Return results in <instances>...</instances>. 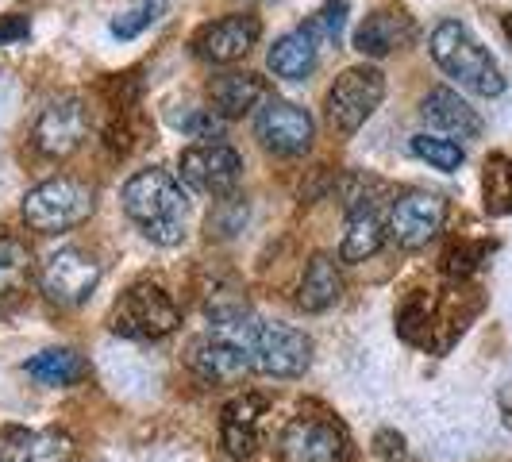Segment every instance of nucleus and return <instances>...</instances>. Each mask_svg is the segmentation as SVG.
<instances>
[{"instance_id":"f257e3e1","label":"nucleus","mask_w":512,"mask_h":462,"mask_svg":"<svg viewBox=\"0 0 512 462\" xmlns=\"http://www.w3.org/2000/svg\"><path fill=\"white\" fill-rule=\"evenodd\" d=\"M124 212L135 228L143 231L158 247H178L189 228V201L185 189L170 170H139L131 174L124 193Z\"/></svg>"},{"instance_id":"f03ea898","label":"nucleus","mask_w":512,"mask_h":462,"mask_svg":"<svg viewBox=\"0 0 512 462\" xmlns=\"http://www.w3.org/2000/svg\"><path fill=\"white\" fill-rule=\"evenodd\" d=\"M428 51L436 58V66L447 77H455L462 89L478 93V97H501L505 93V74L493 62V54L470 35V27L459 20H443L436 24Z\"/></svg>"},{"instance_id":"7ed1b4c3","label":"nucleus","mask_w":512,"mask_h":462,"mask_svg":"<svg viewBox=\"0 0 512 462\" xmlns=\"http://www.w3.org/2000/svg\"><path fill=\"white\" fill-rule=\"evenodd\" d=\"M224 332H231L251 355V370L266 374V378H301L312 362V339L293 324H224Z\"/></svg>"},{"instance_id":"20e7f679","label":"nucleus","mask_w":512,"mask_h":462,"mask_svg":"<svg viewBox=\"0 0 512 462\" xmlns=\"http://www.w3.org/2000/svg\"><path fill=\"white\" fill-rule=\"evenodd\" d=\"M97 208V193L77 178H47L35 189H27L24 205V224L39 235H58L77 224H85Z\"/></svg>"},{"instance_id":"39448f33","label":"nucleus","mask_w":512,"mask_h":462,"mask_svg":"<svg viewBox=\"0 0 512 462\" xmlns=\"http://www.w3.org/2000/svg\"><path fill=\"white\" fill-rule=\"evenodd\" d=\"M181 324L178 305L162 285L139 282L112 308V332L124 339H162Z\"/></svg>"},{"instance_id":"423d86ee","label":"nucleus","mask_w":512,"mask_h":462,"mask_svg":"<svg viewBox=\"0 0 512 462\" xmlns=\"http://www.w3.org/2000/svg\"><path fill=\"white\" fill-rule=\"evenodd\" d=\"M385 101V74L374 66H351L335 77V85L328 89V124L339 135H355V131L378 112V104Z\"/></svg>"},{"instance_id":"0eeeda50","label":"nucleus","mask_w":512,"mask_h":462,"mask_svg":"<svg viewBox=\"0 0 512 462\" xmlns=\"http://www.w3.org/2000/svg\"><path fill=\"white\" fill-rule=\"evenodd\" d=\"M181 178L193 193H205V197H235L239 178H243V158L235 147H228L224 139H212V143H193L189 151L181 154L178 162Z\"/></svg>"},{"instance_id":"6e6552de","label":"nucleus","mask_w":512,"mask_h":462,"mask_svg":"<svg viewBox=\"0 0 512 462\" xmlns=\"http://www.w3.org/2000/svg\"><path fill=\"white\" fill-rule=\"evenodd\" d=\"M85 135H89V104L74 93H62L43 104V112L35 116L31 143L47 158H70L85 143Z\"/></svg>"},{"instance_id":"1a4fd4ad","label":"nucleus","mask_w":512,"mask_h":462,"mask_svg":"<svg viewBox=\"0 0 512 462\" xmlns=\"http://www.w3.org/2000/svg\"><path fill=\"white\" fill-rule=\"evenodd\" d=\"M443 220H447V201L428 193V189H412V193H401L393 205H389V216H385V231L397 247L405 251H420L436 239L443 231Z\"/></svg>"},{"instance_id":"9d476101","label":"nucleus","mask_w":512,"mask_h":462,"mask_svg":"<svg viewBox=\"0 0 512 462\" xmlns=\"http://www.w3.org/2000/svg\"><path fill=\"white\" fill-rule=\"evenodd\" d=\"M282 462H347V436L335 420L324 416H293L278 439Z\"/></svg>"},{"instance_id":"9b49d317","label":"nucleus","mask_w":512,"mask_h":462,"mask_svg":"<svg viewBox=\"0 0 512 462\" xmlns=\"http://www.w3.org/2000/svg\"><path fill=\"white\" fill-rule=\"evenodd\" d=\"M255 135L266 151L274 154H305L316 139V120L308 116V108L293 101H266L255 116Z\"/></svg>"},{"instance_id":"f8f14e48","label":"nucleus","mask_w":512,"mask_h":462,"mask_svg":"<svg viewBox=\"0 0 512 462\" xmlns=\"http://www.w3.org/2000/svg\"><path fill=\"white\" fill-rule=\"evenodd\" d=\"M97 282H101V262L89 251H77V247L54 251L39 274V285L54 305H81L97 289Z\"/></svg>"},{"instance_id":"ddd939ff","label":"nucleus","mask_w":512,"mask_h":462,"mask_svg":"<svg viewBox=\"0 0 512 462\" xmlns=\"http://www.w3.org/2000/svg\"><path fill=\"white\" fill-rule=\"evenodd\" d=\"M189 370L201 378V382H239L247 370H251V355L247 347L235 339L231 332L216 328L208 335H197L185 351Z\"/></svg>"},{"instance_id":"4468645a","label":"nucleus","mask_w":512,"mask_h":462,"mask_svg":"<svg viewBox=\"0 0 512 462\" xmlns=\"http://www.w3.org/2000/svg\"><path fill=\"white\" fill-rule=\"evenodd\" d=\"M262 35V24L251 12H235V16H224V20H212L197 31L193 47L205 62H216V66H228V62H239L243 54L251 51Z\"/></svg>"},{"instance_id":"2eb2a0df","label":"nucleus","mask_w":512,"mask_h":462,"mask_svg":"<svg viewBox=\"0 0 512 462\" xmlns=\"http://www.w3.org/2000/svg\"><path fill=\"white\" fill-rule=\"evenodd\" d=\"M74 443L58 428H4L0 462H70Z\"/></svg>"},{"instance_id":"dca6fc26","label":"nucleus","mask_w":512,"mask_h":462,"mask_svg":"<svg viewBox=\"0 0 512 462\" xmlns=\"http://www.w3.org/2000/svg\"><path fill=\"white\" fill-rule=\"evenodd\" d=\"M420 116H424L436 131L451 135V139H478L482 128H486L482 116L462 101L455 89H443V85L432 89V93L420 101Z\"/></svg>"},{"instance_id":"f3484780","label":"nucleus","mask_w":512,"mask_h":462,"mask_svg":"<svg viewBox=\"0 0 512 462\" xmlns=\"http://www.w3.org/2000/svg\"><path fill=\"white\" fill-rule=\"evenodd\" d=\"M262 397L258 393H243L224 405V420H220V439L231 459H251L258 447V416H262Z\"/></svg>"},{"instance_id":"a211bd4d","label":"nucleus","mask_w":512,"mask_h":462,"mask_svg":"<svg viewBox=\"0 0 512 462\" xmlns=\"http://www.w3.org/2000/svg\"><path fill=\"white\" fill-rule=\"evenodd\" d=\"M266 101V81L258 74H220L208 81V104L220 120H235Z\"/></svg>"},{"instance_id":"6ab92c4d","label":"nucleus","mask_w":512,"mask_h":462,"mask_svg":"<svg viewBox=\"0 0 512 462\" xmlns=\"http://www.w3.org/2000/svg\"><path fill=\"white\" fill-rule=\"evenodd\" d=\"M412 39V20L401 16V12H389V8H378L370 12L366 20L355 31V51L366 54V58H385L389 51L405 47Z\"/></svg>"},{"instance_id":"aec40b11","label":"nucleus","mask_w":512,"mask_h":462,"mask_svg":"<svg viewBox=\"0 0 512 462\" xmlns=\"http://www.w3.org/2000/svg\"><path fill=\"white\" fill-rule=\"evenodd\" d=\"M316 43H320V39H316L308 27H297V31L282 35V39L270 47V54H266L270 74L285 77V81H301V77H308L312 70H316V51H320Z\"/></svg>"},{"instance_id":"412c9836","label":"nucleus","mask_w":512,"mask_h":462,"mask_svg":"<svg viewBox=\"0 0 512 462\" xmlns=\"http://www.w3.org/2000/svg\"><path fill=\"white\" fill-rule=\"evenodd\" d=\"M385 220L374 205H362L355 212H347V231H343V247H339V258L343 262H366L382 251L385 243Z\"/></svg>"},{"instance_id":"4be33fe9","label":"nucleus","mask_w":512,"mask_h":462,"mask_svg":"<svg viewBox=\"0 0 512 462\" xmlns=\"http://www.w3.org/2000/svg\"><path fill=\"white\" fill-rule=\"evenodd\" d=\"M343 297V274L328 255H316L305 266V278L297 285V305L305 312H328Z\"/></svg>"},{"instance_id":"5701e85b","label":"nucleus","mask_w":512,"mask_h":462,"mask_svg":"<svg viewBox=\"0 0 512 462\" xmlns=\"http://www.w3.org/2000/svg\"><path fill=\"white\" fill-rule=\"evenodd\" d=\"M31 282V251L20 239L4 235L0 239V305L16 301Z\"/></svg>"},{"instance_id":"b1692460","label":"nucleus","mask_w":512,"mask_h":462,"mask_svg":"<svg viewBox=\"0 0 512 462\" xmlns=\"http://www.w3.org/2000/svg\"><path fill=\"white\" fill-rule=\"evenodd\" d=\"M27 374L43 385H74L85 378V362H81V355L66 351V347H54V351L27 359Z\"/></svg>"},{"instance_id":"393cba45","label":"nucleus","mask_w":512,"mask_h":462,"mask_svg":"<svg viewBox=\"0 0 512 462\" xmlns=\"http://www.w3.org/2000/svg\"><path fill=\"white\" fill-rule=\"evenodd\" d=\"M432 312H436V301L428 293H412L409 301L401 305V312H397V332H401V339L424 347L428 335H432Z\"/></svg>"},{"instance_id":"a878e982","label":"nucleus","mask_w":512,"mask_h":462,"mask_svg":"<svg viewBox=\"0 0 512 462\" xmlns=\"http://www.w3.org/2000/svg\"><path fill=\"white\" fill-rule=\"evenodd\" d=\"M162 12H166V0H135V4H128V8L112 20V35H116L120 43H128V39H135V35H143L147 27L158 24Z\"/></svg>"},{"instance_id":"bb28decb","label":"nucleus","mask_w":512,"mask_h":462,"mask_svg":"<svg viewBox=\"0 0 512 462\" xmlns=\"http://www.w3.org/2000/svg\"><path fill=\"white\" fill-rule=\"evenodd\" d=\"M409 151L416 154V158H424L428 166L443 170V174L459 170L462 162H466V151H462L455 139H436V135H412Z\"/></svg>"},{"instance_id":"cd10ccee","label":"nucleus","mask_w":512,"mask_h":462,"mask_svg":"<svg viewBox=\"0 0 512 462\" xmlns=\"http://www.w3.org/2000/svg\"><path fill=\"white\" fill-rule=\"evenodd\" d=\"M486 208L512 212V158H489L486 166Z\"/></svg>"},{"instance_id":"c85d7f7f","label":"nucleus","mask_w":512,"mask_h":462,"mask_svg":"<svg viewBox=\"0 0 512 462\" xmlns=\"http://www.w3.org/2000/svg\"><path fill=\"white\" fill-rule=\"evenodd\" d=\"M486 255H489L486 243H455V247L443 255V274L455 278V282H466V278L482 266V258Z\"/></svg>"},{"instance_id":"c756f323","label":"nucleus","mask_w":512,"mask_h":462,"mask_svg":"<svg viewBox=\"0 0 512 462\" xmlns=\"http://www.w3.org/2000/svg\"><path fill=\"white\" fill-rule=\"evenodd\" d=\"M343 24H347V0H324L320 12L308 20V31L316 39H324V43H339Z\"/></svg>"},{"instance_id":"7c9ffc66","label":"nucleus","mask_w":512,"mask_h":462,"mask_svg":"<svg viewBox=\"0 0 512 462\" xmlns=\"http://www.w3.org/2000/svg\"><path fill=\"white\" fill-rule=\"evenodd\" d=\"M174 124H178L189 139H197V143H212V139H220V128H224V120H220L212 108H189V112L174 116Z\"/></svg>"},{"instance_id":"2f4dec72","label":"nucleus","mask_w":512,"mask_h":462,"mask_svg":"<svg viewBox=\"0 0 512 462\" xmlns=\"http://www.w3.org/2000/svg\"><path fill=\"white\" fill-rule=\"evenodd\" d=\"M374 455L382 462H409V447H405V436H397L393 428H382L374 436Z\"/></svg>"},{"instance_id":"473e14b6","label":"nucleus","mask_w":512,"mask_h":462,"mask_svg":"<svg viewBox=\"0 0 512 462\" xmlns=\"http://www.w3.org/2000/svg\"><path fill=\"white\" fill-rule=\"evenodd\" d=\"M31 35V20L20 16V12H8L0 16V47H12V43H24Z\"/></svg>"},{"instance_id":"72a5a7b5","label":"nucleus","mask_w":512,"mask_h":462,"mask_svg":"<svg viewBox=\"0 0 512 462\" xmlns=\"http://www.w3.org/2000/svg\"><path fill=\"white\" fill-rule=\"evenodd\" d=\"M497 405H501V416H505V424L512 428V385L501 389V397H497Z\"/></svg>"},{"instance_id":"f704fd0d","label":"nucleus","mask_w":512,"mask_h":462,"mask_svg":"<svg viewBox=\"0 0 512 462\" xmlns=\"http://www.w3.org/2000/svg\"><path fill=\"white\" fill-rule=\"evenodd\" d=\"M501 27H505V39H509V47H512V12L505 16V20H501Z\"/></svg>"}]
</instances>
